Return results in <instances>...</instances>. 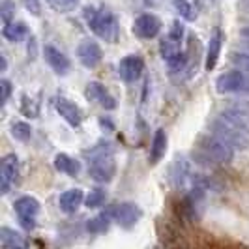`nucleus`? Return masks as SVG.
<instances>
[{
	"label": "nucleus",
	"mask_w": 249,
	"mask_h": 249,
	"mask_svg": "<svg viewBox=\"0 0 249 249\" xmlns=\"http://www.w3.org/2000/svg\"><path fill=\"white\" fill-rule=\"evenodd\" d=\"M144 71V60L139 54H127L118 64V75L124 83H135Z\"/></svg>",
	"instance_id": "12"
},
{
	"label": "nucleus",
	"mask_w": 249,
	"mask_h": 249,
	"mask_svg": "<svg viewBox=\"0 0 249 249\" xmlns=\"http://www.w3.org/2000/svg\"><path fill=\"white\" fill-rule=\"evenodd\" d=\"M242 54H246V56H249V41H246L244 45H242V51H240Z\"/></svg>",
	"instance_id": "37"
},
{
	"label": "nucleus",
	"mask_w": 249,
	"mask_h": 249,
	"mask_svg": "<svg viewBox=\"0 0 249 249\" xmlns=\"http://www.w3.org/2000/svg\"><path fill=\"white\" fill-rule=\"evenodd\" d=\"M184 34H186L184 25H182L178 19H175V21H173V26H171V32H169V39H173V41H176V43H182Z\"/></svg>",
	"instance_id": "32"
},
{
	"label": "nucleus",
	"mask_w": 249,
	"mask_h": 249,
	"mask_svg": "<svg viewBox=\"0 0 249 249\" xmlns=\"http://www.w3.org/2000/svg\"><path fill=\"white\" fill-rule=\"evenodd\" d=\"M103 202H105V193L101 189H94L85 197L87 208H100V206H103Z\"/></svg>",
	"instance_id": "28"
},
{
	"label": "nucleus",
	"mask_w": 249,
	"mask_h": 249,
	"mask_svg": "<svg viewBox=\"0 0 249 249\" xmlns=\"http://www.w3.org/2000/svg\"><path fill=\"white\" fill-rule=\"evenodd\" d=\"M25 2V8L28 10V13H32V15H39L41 13V4H39V0H23Z\"/></svg>",
	"instance_id": "34"
},
{
	"label": "nucleus",
	"mask_w": 249,
	"mask_h": 249,
	"mask_svg": "<svg viewBox=\"0 0 249 249\" xmlns=\"http://www.w3.org/2000/svg\"><path fill=\"white\" fill-rule=\"evenodd\" d=\"M28 43H30V56L34 58V56H36V39H34V37H30V41H28Z\"/></svg>",
	"instance_id": "36"
},
{
	"label": "nucleus",
	"mask_w": 249,
	"mask_h": 249,
	"mask_svg": "<svg viewBox=\"0 0 249 249\" xmlns=\"http://www.w3.org/2000/svg\"><path fill=\"white\" fill-rule=\"evenodd\" d=\"M81 0H47V4L51 6V10L58 13H70L73 12L75 8L79 6Z\"/></svg>",
	"instance_id": "27"
},
{
	"label": "nucleus",
	"mask_w": 249,
	"mask_h": 249,
	"mask_svg": "<svg viewBox=\"0 0 249 249\" xmlns=\"http://www.w3.org/2000/svg\"><path fill=\"white\" fill-rule=\"evenodd\" d=\"M112 217L122 229L129 231L139 223V219L142 217V212L135 202H120V204L112 206Z\"/></svg>",
	"instance_id": "9"
},
{
	"label": "nucleus",
	"mask_w": 249,
	"mask_h": 249,
	"mask_svg": "<svg viewBox=\"0 0 249 249\" xmlns=\"http://www.w3.org/2000/svg\"><path fill=\"white\" fill-rule=\"evenodd\" d=\"M232 58H234V64H238V66H240V68L249 75V56L242 54V53H238V54H234Z\"/></svg>",
	"instance_id": "35"
},
{
	"label": "nucleus",
	"mask_w": 249,
	"mask_h": 249,
	"mask_svg": "<svg viewBox=\"0 0 249 249\" xmlns=\"http://www.w3.org/2000/svg\"><path fill=\"white\" fill-rule=\"evenodd\" d=\"M43 56H45V62L49 64V68L56 75H68L71 70V62L70 58L64 54L62 51H58L54 45H45L43 47Z\"/></svg>",
	"instance_id": "15"
},
{
	"label": "nucleus",
	"mask_w": 249,
	"mask_h": 249,
	"mask_svg": "<svg viewBox=\"0 0 249 249\" xmlns=\"http://www.w3.org/2000/svg\"><path fill=\"white\" fill-rule=\"evenodd\" d=\"M221 43H223V32L221 30H215L208 41V51H206V60H204V68L210 71L215 68L217 58H219V53H221Z\"/></svg>",
	"instance_id": "17"
},
{
	"label": "nucleus",
	"mask_w": 249,
	"mask_h": 249,
	"mask_svg": "<svg viewBox=\"0 0 249 249\" xmlns=\"http://www.w3.org/2000/svg\"><path fill=\"white\" fill-rule=\"evenodd\" d=\"M219 116L227 120L229 124L242 129L249 135V103L248 101H232L227 109L219 112Z\"/></svg>",
	"instance_id": "8"
},
{
	"label": "nucleus",
	"mask_w": 249,
	"mask_h": 249,
	"mask_svg": "<svg viewBox=\"0 0 249 249\" xmlns=\"http://www.w3.org/2000/svg\"><path fill=\"white\" fill-rule=\"evenodd\" d=\"M6 66H8V64H6V58L2 56V71H6Z\"/></svg>",
	"instance_id": "38"
},
{
	"label": "nucleus",
	"mask_w": 249,
	"mask_h": 249,
	"mask_svg": "<svg viewBox=\"0 0 249 249\" xmlns=\"http://www.w3.org/2000/svg\"><path fill=\"white\" fill-rule=\"evenodd\" d=\"M199 148L202 150V154L210 160V161L215 163H231L232 158H234V148L225 142L223 139H219L213 133H204L202 137L199 139Z\"/></svg>",
	"instance_id": "3"
},
{
	"label": "nucleus",
	"mask_w": 249,
	"mask_h": 249,
	"mask_svg": "<svg viewBox=\"0 0 249 249\" xmlns=\"http://www.w3.org/2000/svg\"><path fill=\"white\" fill-rule=\"evenodd\" d=\"M54 169L58 171V173H64V175L68 176H77L81 173V163L73 160V158H70L68 154H56L54 156Z\"/></svg>",
	"instance_id": "21"
},
{
	"label": "nucleus",
	"mask_w": 249,
	"mask_h": 249,
	"mask_svg": "<svg viewBox=\"0 0 249 249\" xmlns=\"http://www.w3.org/2000/svg\"><path fill=\"white\" fill-rule=\"evenodd\" d=\"M213 135H217L219 139H223L225 142H229L234 150H244L249 146V135L244 133L242 129L234 127L232 124H229L227 120H223L221 116H217L212 122V127H210Z\"/></svg>",
	"instance_id": "4"
},
{
	"label": "nucleus",
	"mask_w": 249,
	"mask_h": 249,
	"mask_svg": "<svg viewBox=\"0 0 249 249\" xmlns=\"http://www.w3.org/2000/svg\"><path fill=\"white\" fill-rule=\"evenodd\" d=\"M83 202H85V193H83L79 187L64 191L62 195H60V199H58L60 210H62L64 213H75Z\"/></svg>",
	"instance_id": "16"
},
{
	"label": "nucleus",
	"mask_w": 249,
	"mask_h": 249,
	"mask_svg": "<svg viewBox=\"0 0 249 249\" xmlns=\"http://www.w3.org/2000/svg\"><path fill=\"white\" fill-rule=\"evenodd\" d=\"M161 30V21L154 13H142L133 23V32L141 39H154Z\"/></svg>",
	"instance_id": "11"
},
{
	"label": "nucleus",
	"mask_w": 249,
	"mask_h": 249,
	"mask_svg": "<svg viewBox=\"0 0 249 249\" xmlns=\"http://www.w3.org/2000/svg\"><path fill=\"white\" fill-rule=\"evenodd\" d=\"M10 129H12V137L17 139L19 142H28L30 141V135H32V129H30V125L26 124V122H13L10 125Z\"/></svg>",
	"instance_id": "24"
},
{
	"label": "nucleus",
	"mask_w": 249,
	"mask_h": 249,
	"mask_svg": "<svg viewBox=\"0 0 249 249\" xmlns=\"http://www.w3.org/2000/svg\"><path fill=\"white\" fill-rule=\"evenodd\" d=\"M217 94H249V75L242 71H229L215 79Z\"/></svg>",
	"instance_id": "6"
},
{
	"label": "nucleus",
	"mask_w": 249,
	"mask_h": 249,
	"mask_svg": "<svg viewBox=\"0 0 249 249\" xmlns=\"http://www.w3.org/2000/svg\"><path fill=\"white\" fill-rule=\"evenodd\" d=\"M13 12H15V2L13 0H2L0 4V13H2V23L4 26L13 23Z\"/></svg>",
	"instance_id": "31"
},
{
	"label": "nucleus",
	"mask_w": 249,
	"mask_h": 249,
	"mask_svg": "<svg viewBox=\"0 0 249 249\" xmlns=\"http://www.w3.org/2000/svg\"><path fill=\"white\" fill-rule=\"evenodd\" d=\"M53 103H54L56 112H58L71 127H79V125H81V122H83V112L77 107V103H73V101L68 100V98H64V96H56V98L53 100Z\"/></svg>",
	"instance_id": "14"
},
{
	"label": "nucleus",
	"mask_w": 249,
	"mask_h": 249,
	"mask_svg": "<svg viewBox=\"0 0 249 249\" xmlns=\"http://www.w3.org/2000/svg\"><path fill=\"white\" fill-rule=\"evenodd\" d=\"M173 6H175V10L178 12V15L182 17V19H186V21H195V10H193V6L187 2V0H173Z\"/></svg>",
	"instance_id": "26"
},
{
	"label": "nucleus",
	"mask_w": 249,
	"mask_h": 249,
	"mask_svg": "<svg viewBox=\"0 0 249 249\" xmlns=\"http://www.w3.org/2000/svg\"><path fill=\"white\" fill-rule=\"evenodd\" d=\"M160 53H161V56L165 58V62H169V60L175 58L176 54H180L182 49H180V43H176V41H173V39H167V41H161Z\"/></svg>",
	"instance_id": "25"
},
{
	"label": "nucleus",
	"mask_w": 249,
	"mask_h": 249,
	"mask_svg": "<svg viewBox=\"0 0 249 249\" xmlns=\"http://www.w3.org/2000/svg\"><path fill=\"white\" fill-rule=\"evenodd\" d=\"M4 37H6L8 41H13V43L25 41V39L30 37V28H28L25 23H21V21L10 23V25L4 26Z\"/></svg>",
	"instance_id": "22"
},
{
	"label": "nucleus",
	"mask_w": 249,
	"mask_h": 249,
	"mask_svg": "<svg viewBox=\"0 0 249 249\" xmlns=\"http://www.w3.org/2000/svg\"><path fill=\"white\" fill-rule=\"evenodd\" d=\"M77 58H79V62L83 64L85 68L94 70V68H98L101 64V60H103V51H101V47L96 41L85 39V41H81L79 47H77Z\"/></svg>",
	"instance_id": "10"
},
{
	"label": "nucleus",
	"mask_w": 249,
	"mask_h": 249,
	"mask_svg": "<svg viewBox=\"0 0 249 249\" xmlns=\"http://www.w3.org/2000/svg\"><path fill=\"white\" fill-rule=\"evenodd\" d=\"M85 21L88 23L90 30L96 36L107 41V43H114L118 36H120V26H118V19L116 15L107 10V8H96V6H88L85 8Z\"/></svg>",
	"instance_id": "2"
},
{
	"label": "nucleus",
	"mask_w": 249,
	"mask_h": 249,
	"mask_svg": "<svg viewBox=\"0 0 249 249\" xmlns=\"http://www.w3.org/2000/svg\"><path fill=\"white\" fill-rule=\"evenodd\" d=\"M21 180V167L19 160L15 154H8L2 158L0 163V187H2V195H8L13 187L19 184Z\"/></svg>",
	"instance_id": "7"
},
{
	"label": "nucleus",
	"mask_w": 249,
	"mask_h": 249,
	"mask_svg": "<svg viewBox=\"0 0 249 249\" xmlns=\"http://www.w3.org/2000/svg\"><path fill=\"white\" fill-rule=\"evenodd\" d=\"M21 112L28 118H36L37 116V103H34L30 100V96H26V94L21 96Z\"/></svg>",
	"instance_id": "30"
},
{
	"label": "nucleus",
	"mask_w": 249,
	"mask_h": 249,
	"mask_svg": "<svg viewBox=\"0 0 249 249\" xmlns=\"http://www.w3.org/2000/svg\"><path fill=\"white\" fill-rule=\"evenodd\" d=\"M39 202L37 199L30 197V195H25V197H19V199L13 202V210L17 213V219L21 227L25 231H34L36 229V221H37V213H39Z\"/></svg>",
	"instance_id": "5"
},
{
	"label": "nucleus",
	"mask_w": 249,
	"mask_h": 249,
	"mask_svg": "<svg viewBox=\"0 0 249 249\" xmlns=\"http://www.w3.org/2000/svg\"><path fill=\"white\" fill-rule=\"evenodd\" d=\"M111 219H112V208H109V210H105L103 213L96 215L94 219L88 221L87 223L88 232H92V234H103V232H107L109 227H111Z\"/></svg>",
	"instance_id": "23"
},
{
	"label": "nucleus",
	"mask_w": 249,
	"mask_h": 249,
	"mask_svg": "<svg viewBox=\"0 0 249 249\" xmlns=\"http://www.w3.org/2000/svg\"><path fill=\"white\" fill-rule=\"evenodd\" d=\"M2 248L4 249H28V240L21 232L13 231L10 227H2Z\"/></svg>",
	"instance_id": "19"
},
{
	"label": "nucleus",
	"mask_w": 249,
	"mask_h": 249,
	"mask_svg": "<svg viewBox=\"0 0 249 249\" xmlns=\"http://www.w3.org/2000/svg\"><path fill=\"white\" fill-rule=\"evenodd\" d=\"M186 66H187V54L184 51H182L180 54H176L173 60L167 62V68H169L171 73H180V71H184Z\"/></svg>",
	"instance_id": "29"
},
{
	"label": "nucleus",
	"mask_w": 249,
	"mask_h": 249,
	"mask_svg": "<svg viewBox=\"0 0 249 249\" xmlns=\"http://www.w3.org/2000/svg\"><path fill=\"white\" fill-rule=\"evenodd\" d=\"M85 98L88 101H94L101 105L105 111H114L116 109V100L112 98V94L105 88V85H101L98 81L88 83L87 90H85Z\"/></svg>",
	"instance_id": "13"
},
{
	"label": "nucleus",
	"mask_w": 249,
	"mask_h": 249,
	"mask_svg": "<svg viewBox=\"0 0 249 249\" xmlns=\"http://www.w3.org/2000/svg\"><path fill=\"white\" fill-rule=\"evenodd\" d=\"M12 92H13V85L8 79H2L0 81V105H6V101L12 96Z\"/></svg>",
	"instance_id": "33"
},
{
	"label": "nucleus",
	"mask_w": 249,
	"mask_h": 249,
	"mask_svg": "<svg viewBox=\"0 0 249 249\" xmlns=\"http://www.w3.org/2000/svg\"><path fill=\"white\" fill-rule=\"evenodd\" d=\"M88 173L98 184H109L116 175V161L111 142H100L98 146L87 152Z\"/></svg>",
	"instance_id": "1"
},
{
	"label": "nucleus",
	"mask_w": 249,
	"mask_h": 249,
	"mask_svg": "<svg viewBox=\"0 0 249 249\" xmlns=\"http://www.w3.org/2000/svg\"><path fill=\"white\" fill-rule=\"evenodd\" d=\"M167 152V133L163 129H158L152 139V148H150V165H158L163 160Z\"/></svg>",
	"instance_id": "20"
},
{
	"label": "nucleus",
	"mask_w": 249,
	"mask_h": 249,
	"mask_svg": "<svg viewBox=\"0 0 249 249\" xmlns=\"http://www.w3.org/2000/svg\"><path fill=\"white\" fill-rule=\"evenodd\" d=\"M193 173H191V167L187 165L184 160H176L171 167V182L175 184L176 187H182L186 182H193Z\"/></svg>",
	"instance_id": "18"
}]
</instances>
